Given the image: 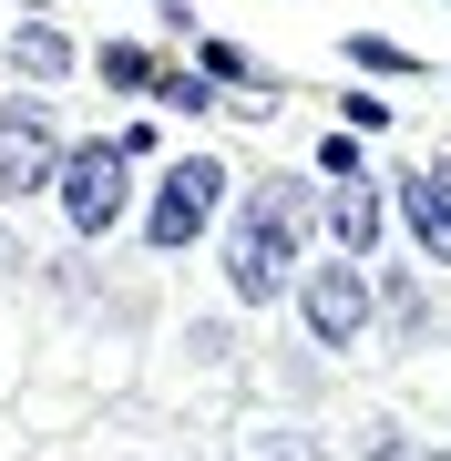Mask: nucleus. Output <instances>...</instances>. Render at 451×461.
<instances>
[{
  "instance_id": "nucleus-1",
  "label": "nucleus",
  "mask_w": 451,
  "mask_h": 461,
  "mask_svg": "<svg viewBox=\"0 0 451 461\" xmlns=\"http://www.w3.org/2000/svg\"><path fill=\"white\" fill-rule=\"evenodd\" d=\"M308 215H318V205L298 195V185H257V195L236 205V226H226V297H236V308L287 297V267H298Z\"/></svg>"
},
{
  "instance_id": "nucleus-2",
  "label": "nucleus",
  "mask_w": 451,
  "mask_h": 461,
  "mask_svg": "<svg viewBox=\"0 0 451 461\" xmlns=\"http://www.w3.org/2000/svg\"><path fill=\"white\" fill-rule=\"evenodd\" d=\"M216 205H226V165H216V154H185V165H165V185H154L144 236L175 257V247H195V236L216 226Z\"/></svg>"
},
{
  "instance_id": "nucleus-3",
  "label": "nucleus",
  "mask_w": 451,
  "mask_h": 461,
  "mask_svg": "<svg viewBox=\"0 0 451 461\" xmlns=\"http://www.w3.org/2000/svg\"><path fill=\"white\" fill-rule=\"evenodd\" d=\"M298 318H308L318 348H359V339H369V267H359V257L308 267V277H298Z\"/></svg>"
},
{
  "instance_id": "nucleus-4",
  "label": "nucleus",
  "mask_w": 451,
  "mask_h": 461,
  "mask_svg": "<svg viewBox=\"0 0 451 461\" xmlns=\"http://www.w3.org/2000/svg\"><path fill=\"white\" fill-rule=\"evenodd\" d=\"M51 195H62L72 236H113V226H123V205H134V195H123V154H113V144H72Z\"/></svg>"
},
{
  "instance_id": "nucleus-5",
  "label": "nucleus",
  "mask_w": 451,
  "mask_h": 461,
  "mask_svg": "<svg viewBox=\"0 0 451 461\" xmlns=\"http://www.w3.org/2000/svg\"><path fill=\"white\" fill-rule=\"evenodd\" d=\"M41 185H62V133H51L41 103H11L0 113V205L41 195Z\"/></svg>"
},
{
  "instance_id": "nucleus-6",
  "label": "nucleus",
  "mask_w": 451,
  "mask_h": 461,
  "mask_svg": "<svg viewBox=\"0 0 451 461\" xmlns=\"http://www.w3.org/2000/svg\"><path fill=\"white\" fill-rule=\"evenodd\" d=\"M390 205H401L410 247L431 257V267H451V165H420V175H401V185H390Z\"/></svg>"
},
{
  "instance_id": "nucleus-7",
  "label": "nucleus",
  "mask_w": 451,
  "mask_h": 461,
  "mask_svg": "<svg viewBox=\"0 0 451 461\" xmlns=\"http://www.w3.org/2000/svg\"><path fill=\"white\" fill-rule=\"evenodd\" d=\"M380 226H390V195H380V175H369V185H338V195H329V236H338V257H359V267H369Z\"/></svg>"
},
{
  "instance_id": "nucleus-8",
  "label": "nucleus",
  "mask_w": 451,
  "mask_h": 461,
  "mask_svg": "<svg viewBox=\"0 0 451 461\" xmlns=\"http://www.w3.org/2000/svg\"><path fill=\"white\" fill-rule=\"evenodd\" d=\"M11 62L32 72V83H62V72H72V41L51 32V21H21V32H11Z\"/></svg>"
},
{
  "instance_id": "nucleus-9",
  "label": "nucleus",
  "mask_w": 451,
  "mask_h": 461,
  "mask_svg": "<svg viewBox=\"0 0 451 461\" xmlns=\"http://www.w3.org/2000/svg\"><path fill=\"white\" fill-rule=\"evenodd\" d=\"M103 83H123V93H154V51H144V41H103Z\"/></svg>"
},
{
  "instance_id": "nucleus-10",
  "label": "nucleus",
  "mask_w": 451,
  "mask_h": 461,
  "mask_svg": "<svg viewBox=\"0 0 451 461\" xmlns=\"http://www.w3.org/2000/svg\"><path fill=\"white\" fill-rule=\"evenodd\" d=\"M154 103H175V113H216V83H205V72H154Z\"/></svg>"
},
{
  "instance_id": "nucleus-11",
  "label": "nucleus",
  "mask_w": 451,
  "mask_h": 461,
  "mask_svg": "<svg viewBox=\"0 0 451 461\" xmlns=\"http://www.w3.org/2000/svg\"><path fill=\"white\" fill-rule=\"evenodd\" d=\"M318 175H329V185H369V154H359V133H329V144H318Z\"/></svg>"
},
{
  "instance_id": "nucleus-12",
  "label": "nucleus",
  "mask_w": 451,
  "mask_h": 461,
  "mask_svg": "<svg viewBox=\"0 0 451 461\" xmlns=\"http://www.w3.org/2000/svg\"><path fill=\"white\" fill-rule=\"evenodd\" d=\"M195 62H205V83H226V93H247V83H257V62H247L236 41H205Z\"/></svg>"
},
{
  "instance_id": "nucleus-13",
  "label": "nucleus",
  "mask_w": 451,
  "mask_h": 461,
  "mask_svg": "<svg viewBox=\"0 0 451 461\" xmlns=\"http://www.w3.org/2000/svg\"><path fill=\"white\" fill-rule=\"evenodd\" d=\"M349 62H359V72H410V51H401V41H380V32H359V41H349Z\"/></svg>"
}]
</instances>
